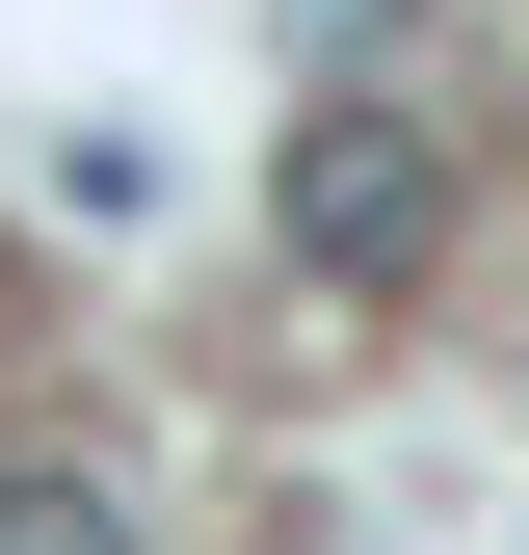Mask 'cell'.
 <instances>
[{"instance_id":"1","label":"cell","mask_w":529,"mask_h":555,"mask_svg":"<svg viewBox=\"0 0 529 555\" xmlns=\"http://www.w3.org/2000/svg\"><path fill=\"white\" fill-rule=\"evenodd\" d=\"M264 238H292V292L397 318L450 264V132L424 106H292V132H264Z\"/></svg>"},{"instance_id":"2","label":"cell","mask_w":529,"mask_h":555,"mask_svg":"<svg viewBox=\"0 0 529 555\" xmlns=\"http://www.w3.org/2000/svg\"><path fill=\"white\" fill-rule=\"evenodd\" d=\"M0 555H132V503H106V476H53V450H27V476H0Z\"/></svg>"}]
</instances>
